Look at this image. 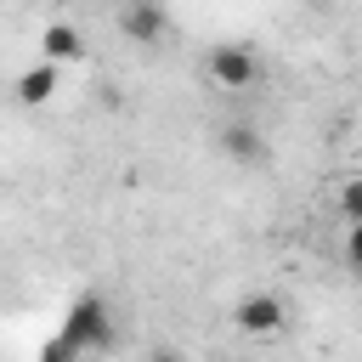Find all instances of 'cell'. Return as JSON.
Instances as JSON below:
<instances>
[{
    "instance_id": "obj_7",
    "label": "cell",
    "mask_w": 362,
    "mask_h": 362,
    "mask_svg": "<svg viewBox=\"0 0 362 362\" xmlns=\"http://www.w3.org/2000/svg\"><path fill=\"white\" fill-rule=\"evenodd\" d=\"M51 90H57V68H51V62H34L28 74H17V102H23V107H40Z\"/></svg>"
},
{
    "instance_id": "obj_9",
    "label": "cell",
    "mask_w": 362,
    "mask_h": 362,
    "mask_svg": "<svg viewBox=\"0 0 362 362\" xmlns=\"http://www.w3.org/2000/svg\"><path fill=\"white\" fill-rule=\"evenodd\" d=\"M345 266L362 272V226H345Z\"/></svg>"
},
{
    "instance_id": "obj_5",
    "label": "cell",
    "mask_w": 362,
    "mask_h": 362,
    "mask_svg": "<svg viewBox=\"0 0 362 362\" xmlns=\"http://www.w3.org/2000/svg\"><path fill=\"white\" fill-rule=\"evenodd\" d=\"M119 28H124L130 40H141V45H153V40L170 28V17H164L158 6H124V11H119Z\"/></svg>"
},
{
    "instance_id": "obj_3",
    "label": "cell",
    "mask_w": 362,
    "mask_h": 362,
    "mask_svg": "<svg viewBox=\"0 0 362 362\" xmlns=\"http://www.w3.org/2000/svg\"><path fill=\"white\" fill-rule=\"evenodd\" d=\"M232 322H238L243 334H277V328H283V300H277V294H243V300L232 305Z\"/></svg>"
},
{
    "instance_id": "obj_10",
    "label": "cell",
    "mask_w": 362,
    "mask_h": 362,
    "mask_svg": "<svg viewBox=\"0 0 362 362\" xmlns=\"http://www.w3.org/2000/svg\"><path fill=\"white\" fill-rule=\"evenodd\" d=\"M40 362H79V356H74V351H68V345H62V339H51V345H45V356H40Z\"/></svg>"
},
{
    "instance_id": "obj_4",
    "label": "cell",
    "mask_w": 362,
    "mask_h": 362,
    "mask_svg": "<svg viewBox=\"0 0 362 362\" xmlns=\"http://www.w3.org/2000/svg\"><path fill=\"white\" fill-rule=\"evenodd\" d=\"M40 45H45V62H51V68H57V62H79V57H85V40H79V28H74V23H45Z\"/></svg>"
},
{
    "instance_id": "obj_8",
    "label": "cell",
    "mask_w": 362,
    "mask_h": 362,
    "mask_svg": "<svg viewBox=\"0 0 362 362\" xmlns=\"http://www.w3.org/2000/svg\"><path fill=\"white\" fill-rule=\"evenodd\" d=\"M339 215H345V226H362V175L339 187Z\"/></svg>"
},
{
    "instance_id": "obj_2",
    "label": "cell",
    "mask_w": 362,
    "mask_h": 362,
    "mask_svg": "<svg viewBox=\"0 0 362 362\" xmlns=\"http://www.w3.org/2000/svg\"><path fill=\"white\" fill-rule=\"evenodd\" d=\"M255 74H260V62H255L249 45H215V51H209V79H215L221 90H249Z\"/></svg>"
},
{
    "instance_id": "obj_11",
    "label": "cell",
    "mask_w": 362,
    "mask_h": 362,
    "mask_svg": "<svg viewBox=\"0 0 362 362\" xmlns=\"http://www.w3.org/2000/svg\"><path fill=\"white\" fill-rule=\"evenodd\" d=\"M153 362H181V356H175V351H158V356H153Z\"/></svg>"
},
{
    "instance_id": "obj_6",
    "label": "cell",
    "mask_w": 362,
    "mask_h": 362,
    "mask_svg": "<svg viewBox=\"0 0 362 362\" xmlns=\"http://www.w3.org/2000/svg\"><path fill=\"white\" fill-rule=\"evenodd\" d=\"M221 147H226V158H238V164H260V158H266V141H260L255 124H226V130H221Z\"/></svg>"
},
{
    "instance_id": "obj_1",
    "label": "cell",
    "mask_w": 362,
    "mask_h": 362,
    "mask_svg": "<svg viewBox=\"0 0 362 362\" xmlns=\"http://www.w3.org/2000/svg\"><path fill=\"white\" fill-rule=\"evenodd\" d=\"M57 339L74 351V356H102L113 345V317H107V300L102 294H79L57 328Z\"/></svg>"
}]
</instances>
